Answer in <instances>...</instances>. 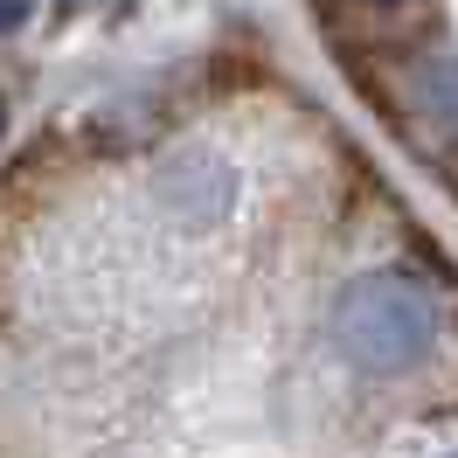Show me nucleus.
<instances>
[{"instance_id":"nucleus-1","label":"nucleus","mask_w":458,"mask_h":458,"mask_svg":"<svg viewBox=\"0 0 458 458\" xmlns=\"http://www.w3.org/2000/svg\"><path fill=\"white\" fill-rule=\"evenodd\" d=\"M334 334H341V354L369 375H403L417 369L437 341V306L417 278H396V271H375V278H354L334 306Z\"/></svg>"},{"instance_id":"nucleus-2","label":"nucleus","mask_w":458,"mask_h":458,"mask_svg":"<svg viewBox=\"0 0 458 458\" xmlns=\"http://www.w3.org/2000/svg\"><path fill=\"white\" fill-rule=\"evenodd\" d=\"M21 7H29V0H0V29H14V21H21Z\"/></svg>"},{"instance_id":"nucleus-3","label":"nucleus","mask_w":458,"mask_h":458,"mask_svg":"<svg viewBox=\"0 0 458 458\" xmlns=\"http://www.w3.org/2000/svg\"><path fill=\"white\" fill-rule=\"evenodd\" d=\"M375 7H403V0H375Z\"/></svg>"},{"instance_id":"nucleus-4","label":"nucleus","mask_w":458,"mask_h":458,"mask_svg":"<svg viewBox=\"0 0 458 458\" xmlns=\"http://www.w3.org/2000/svg\"><path fill=\"white\" fill-rule=\"evenodd\" d=\"M452 458H458V452H452Z\"/></svg>"}]
</instances>
